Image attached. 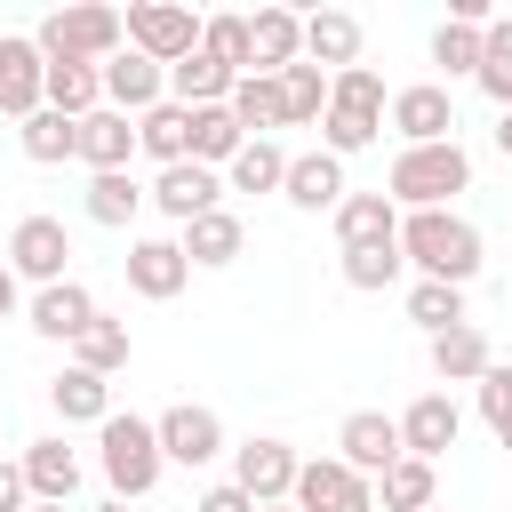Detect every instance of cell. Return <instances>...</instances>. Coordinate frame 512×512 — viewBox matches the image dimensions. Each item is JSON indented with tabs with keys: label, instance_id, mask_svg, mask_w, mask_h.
<instances>
[{
	"label": "cell",
	"instance_id": "obj_4",
	"mask_svg": "<svg viewBox=\"0 0 512 512\" xmlns=\"http://www.w3.org/2000/svg\"><path fill=\"white\" fill-rule=\"evenodd\" d=\"M96 448H104V480H112V496L128 504V496H144L152 480H160V432L144 424V416H104L96 424Z\"/></svg>",
	"mask_w": 512,
	"mask_h": 512
},
{
	"label": "cell",
	"instance_id": "obj_49",
	"mask_svg": "<svg viewBox=\"0 0 512 512\" xmlns=\"http://www.w3.org/2000/svg\"><path fill=\"white\" fill-rule=\"evenodd\" d=\"M264 512H296V504H264Z\"/></svg>",
	"mask_w": 512,
	"mask_h": 512
},
{
	"label": "cell",
	"instance_id": "obj_36",
	"mask_svg": "<svg viewBox=\"0 0 512 512\" xmlns=\"http://www.w3.org/2000/svg\"><path fill=\"white\" fill-rule=\"evenodd\" d=\"M232 120H240V128H256V136H264V128H288V112H280V80L248 72V80L232 88Z\"/></svg>",
	"mask_w": 512,
	"mask_h": 512
},
{
	"label": "cell",
	"instance_id": "obj_23",
	"mask_svg": "<svg viewBox=\"0 0 512 512\" xmlns=\"http://www.w3.org/2000/svg\"><path fill=\"white\" fill-rule=\"evenodd\" d=\"M88 320H96V296H88L80 280H56V288H40V296H32V328H40V336H56V344H72Z\"/></svg>",
	"mask_w": 512,
	"mask_h": 512
},
{
	"label": "cell",
	"instance_id": "obj_47",
	"mask_svg": "<svg viewBox=\"0 0 512 512\" xmlns=\"http://www.w3.org/2000/svg\"><path fill=\"white\" fill-rule=\"evenodd\" d=\"M96 512H128V504H120V496H112V504H96Z\"/></svg>",
	"mask_w": 512,
	"mask_h": 512
},
{
	"label": "cell",
	"instance_id": "obj_24",
	"mask_svg": "<svg viewBox=\"0 0 512 512\" xmlns=\"http://www.w3.org/2000/svg\"><path fill=\"white\" fill-rule=\"evenodd\" d=\"M136 152H152L160 168H176V160H192V112L168 96V104H152L144 120H136Z\"/></svg>",
	"mask_w": 512,
	"mask_h": 512
},
{
	"label": "cell",
	"instance_id": "obj_6",
	"mask_svg": "<svg viewBox=\"0 0 512 512\" xmlns=\"http://www.w3.org/2000/svg\"><path fill=\"white\" fill-rule=\"evenodd\" d=\"M336 448H344V464H352L360 480H368V472L384 480V472L408 456V448H400V416H384V408H352L344 432H336Z\"/></svg>",
	"mask_w": 512,
	"mask_h": 512
},
{
	"label": "cell",
	"instance_id": "obj_28",
	"mask_svg": "<svg viewBox=\"0 0 512 512\" xmlns=\"http://www.w3.org/2000/svg\"><path fill=\"white\" fill-rule=\"evenodd\" d=\"M240 240H248V232H240V216H232V208H208V216H192V224H184V240H176V248H184L192 264H208V272H216V264H232V256H240Z\"/></svg>",
	"mask_w": 512,
	"mask_h": 512
},
{
	"label": "cell",
	"instance_id": "obj_7",
	"mask_svg": "<svg viewBox=\"0 0 512 512\" xmlns=\"http://www.w3.org/2000/svg\"><path fill=\"white\" fill-rule=\"evenodd\" d=\"M288 64H304V16H296V8H256V16H248V72L280 80ZM248 72H240V80H248Z\"/></svg>",
	"mask_w": 512,
	"mask_h": 512
},
{
	"label": "cell",
	"instance_id": "obj_22",
	"mask_svg": "<svg viewBox=\"0 0 512 512\" xmlns=\"http://www.w3.org/2000/svg\"><path fill=\"white\" fill-rule=\"evenodd\" d=\"M128 152H136V120L112 112V104H96V112L80 120V160H88L96 176H112V168H128Z\"/></svg>",
	"mask_w": 512,
	"mask_h": 512
},
{
	"label": "cell",
	"instance_id": "obj_50",
	"mask_svg": "<svg viewBox=\"0 0 512 512\" xmlns=\"http://www.w3.org/2000/svg\"><path fill=\"white\" fill-rule=\"evenodd\" d=\"M40 512H64V504H40Z\"/></svg>",
	"mask_w": 512,
	"mask_h": 512
},
{
	"label": "cell",
	"instance_id": "obj_31",
	"mask_svg": "<svg viewBox=\"0 0 512 512\" xmlns=\"http://www.w3.org/2000/svg\"><path fill=\"white\" fill-rule=\"evenodd\" d=\"M144 200H152V192H144L128 168H112V176H88V200H80V208H88V224H112V232H120Z\"/></svg>",
	"mask_w": 512,
	"mask_h": 512
},
{
	"label": "cell",
	"instance_id": "obj_14",
	"mask_svg": "<svg viewBox=\"0 0 512 512\" xmlns=\"http://www.w3.org/2000/svg\"><path fill=\"white\" fill-rule=\"evenodd\" d=\"M456 432H464V416H456V400H448V392H416V400H408V416H400V448H408V456H424V464H432V456H448V448H456Z\"/></svg>",
	"mask_w": 512,
	"mask_h": 512
},
{
	"label": "cell",
	"instance_id": "obj_26",
	"mask_svg": "<svg viewBox=\"0 0 512 512\" xmlns=\"http://www.w3.org/2000/svg\"><path fill=\"white\" fill-rule=\"evenodd\" d=\"M24 488H32L40 504H64V496L80 488V456H72L64 440H32V448H24Z\"/></svg>",
	"mask_w": 512,
	"mask_h": 512
},
{
	"label": "cell",
	"instance_id": "obj_45",
	"mask_svg": "<svg viewBox=\"0 0 512 512\" xmlns=\"http://www.w3.org/2000/svg\"><path fill=\"white\" fill-rule=\"evenodd\" d=\"M8 312H16V272L0 264V320H8Z\"/></svg>",
	"mask_w": 512,
	"mask_h": 512
},
{
	"label": "cell",
	"instance_id": "obj_11",
	"mask_svg": "<svg viewBox=\"0 0 512 512\" xmlns=\"http://www.w3.org/2000/svg\"><path fill=\"white\" fill-rule=\"evenodd\" d=\"M48 104V56H40V40H0V112H16V120H32Z\"/></svg>",
	"mask_w": 512,
	"mask_h": 512
},
{
	"label": "cell",
	"instance_id": "obj_39",
	"mask_svg": "<svg viewBox=\"0 0 512 512\" xmlns=\"http://www.w3.org/2000/svg\"><path fill=\"white\" fill-rule=\"evenodd\" d=\"M480 88L496 96V112H512V16L488 24V56H480Z\"/></svg>",
	"mask_w": 512,
	"mask_h": 512
},
{
	"label": "cell",
	"instance_id": "obj_15",
	"mask_svg": "<svg viewBox=\"0 0 512 512\" xmlns=\"http://www.w3.org/2000/svg\"><path fill=\"white\" fill-rule=\"evenodd\" d=\"M152 432H160V456H168V464H208V456H224L216 408H192V400H184V408H168Z\"/></svg>",
	"mask_w": 512,
	"mask_h": 512
},
{
	"label": "cell",
	"instance_id": "obj_44",
	"mask_svg": "<svg viewBox=\"0 0 512 512\" xmlns=\"http://www.w3.org/2000/svg\"><path fill=\"white\" fill-rule=\"evenodd\" d=\"M24 496H32L24 488V464H0V512H24Z\"/></svg>",
	"mask_w": 512,
	"mask_h": 512
},
{
	"label": "cell",
	"instance_id": "obj_37",
	"mask_svg": "<svg viewBox=\"0 0 512 512\" xmlns=\"http://www.w3.org/2000/svg\"><path fill=\"white\" fill-rule=\"evenodd\" d=\"M384 512H432V464L424 456H400L384 472Z\"/></svg>",
	"mask_w": 512,
	"mask_h": 512
},
{
	"label": "cell",
	"instance_id": "obj_34",
	"mask_svg": "<svg viewBox=\"0 0 512 512\" xmlns=\"http://www.w3.org/2000/svg\"><path fill=\"white\" fill-rule=\"evenodd\" d=\"M408 320L432 328V336L464 328V288H448V280H416V288H408Z\"/></svg>",
	"mask_w": 512,
	"mask_h": 512
},
{
	"label": "cell",
	"instance_id": "obj_9",
	"mask_svg": "<svg viewBox=\"0 0 512 512\" xmlns=\"http://www.w3.org/2000/svg\"><path fill=\"white\" fill-rule=\"evenodd\" d=\"M296 448L288 440H240L232 448V480L256 496V504H280V496H296Z\"/></svg>",
	"mask_w": 512,
	"mask_h": 512
},
{
	"label": "cell",
	"instance_id": "obj_38",
	"mask_svg": "<svg viewBox=\"0 0 512 512\" xmlns=\"http://www.w3.org/2000/svg\"><path fill=\"white\" fill-rule=\"evenodd\" d=\"M480 56H488V32H480V24H440V32H432V64L480 80Z\"/></svg>",
	"mask_w": 512,
	"mask_h": 512
},
{
	"label": "cell",
	"instance_id": "obj_16",
	"mask_svg": "<svg viewBox=\"0 0 512 512\" xmlns=\"http://www.w3.org/2000/svg\"><path fill=\"white\" fill-rule=\"evenodd\" d=\"M304 64H320L328 80H336V72H352V64H360V16H344V8L304 16Z\"/></svg>",
	"mask_w": 512,
	"mask_h": 512
},
{
	"label": "cell",
	"instance_id": "obj_21",
	"mask_svg": "<svg viewBox=\"0 0 512 512\" xmlns=\"http://www.w3.org/2000/svg\"><path fill=\"white\" fill-rule=\"evenodd\" d=\"M168 88H176V104H184V112H200V104H232L240 72H232V64H216L208 48H192L184 64H168Z\"/></svg>",
	"mask_w": 512,
	"mask_h": 512
},
{
	"label": "cell",
	"instance_id": "obj_18",
	"mask_svg": "<svg viewBox=\"0 0 512 512\" xmlns=\"http://www.w3.org/2000/svg\"><path fill=\"white\" fill-rule=\"evenodd\" d=\"M184 280H192V256H184L176 240H136V248H128V288H136V296L168 304Z\"/></svg>",
	"mask_w": 512,
	"mask_h": 512
},
{
	"label": "cell",
	"instance_id": "obj_30",
	"mask_svg": "<svg viewBox=\"0 0 512 512\" xmlns=\"http://www.w3.org/2000/svg\"><path fill=\"white\" fill-rule=\"evenodd\" d=\"M48 400H56L64 424H104V416H112V384L88 376V368H64V376L48 384Z\"/></svg>",
	"mask_w": 512,
	"mask_h": 512
},
{
	"label": "cell",
	"instance_id": "obj_10",
	"mask_svg": "<svg viewBox=\"0 0 512 512\" xmlns=\"http://www.w3.org/2000/svg\"><path fill=\"white\" fill-rule=\"evenodd\" d=\"M296 512H376V496L344 456H320L296 472Z\"/></svg>",
	"mask_w": 512,
	"mask_h": 512
},
{
	"label": "cell",
	"instance_id": "obj_25",
	"mask_svg": "<svg viewBox=\"0 0 512 512\" xmlns=\"http://www.w3.org/2000/svg\"><path fill=\"white\" fill-rule=\"evenodd\" d=\"M496 360H488V336L464 320V328H448V336H432V376L440 384H480Z\"/></svg>",
	"mask_w": 512,
	"mask_h": 512
},
{
	"label": "cell",
	"instance_id": "obj_1",
	"mask_svg": "<svg viewBox=\"0 0 512 512\" xmlns=\"http://www.w3.org/2000/svg\"><path fill=\"white\" fill-rule=\"evenodd\" d=\"M400 256H408L424 280L464 288V280L480 272V232H472L464 216H448V208H416V216L400 224Z\"/></svg>",
	"mask_w": 512,
	"mask_h": 512
},
{
	"label": "cell",
	"instance_id": "obj_29",
	"mask_svg": "<svg viewBox=\"0 0 512 512\" xmlns=\"http://www.w3.org/2000/svg\"><path fill=\"white\" fill-rule=\"evenodd\" d=\"M240 144H248V128L232 120V104H200V112H192V160H200V168H216V160L232 168Z\"/></svg>",
	"mask_w": 512,
	"mask_h": 512
},
{
	"label": "cell",
	"instance_id": "obj_19",
	"mask_svg": "<svg viewBox=\"0 0 512 512\" xmlns=\"http://www.w3.org/2000/svg\"><path fill=\"white\" fill-rule=\"evenodd\" d=\"M280 192H288L296 208H312V216H320V208H344V160H336L328 144H320V152H296Z\"/></svg>",
	"mask_w": 512,
	"mask_h": 512
},
{
	"label": "cell",
	"instance_id": "obj_8",
	"mask_svg": "<svg viewBox=\"0 0 512 512\" xmlns=\"http://www.w3.org/2000/svg\"><path fill=\"white\" fill-rule=\"evenodd\" d=\"M64 256H72V240H64L56 216H24V224L8 232V272H16V280L56 288V280H64Z\"/></svg>",
	"mask_w": 512,
	"mask_h": 512
},
{
	"label": "cell",
	"instance_id": "obj_2",
	"mask_svg": "<svg viewBox=\"0 0 512 512\" xmlns=\"http://www.w3.org/2000/svg\"><path fill=\"white\" fill-rule=\"evenodd\" d=\"M40 56L48 64H112L120 56V40H128V16L120 8H104V0H72V8H56V16H40Z\"/></svg>",
	"mask_w": 512,
	"mask_h": 512
},
{
	"label": "cell",
	"instance_id": "obj_51",
	"mask_svg": "<svg viewBox=\"0 0 512 512\" xmlns=\"http://www.w3.org/2000/svg\"><path fill=\"white\" fill-rule=\"evenodd\" d=\"M432 512H440V504H432Z\"/></svg>",
	"mask_w": 512,
	"mask_h": 512
},
{
	"label": "cell",
	"instance_id": "obj_40",
	"mask_svg": "<svg viewBox=\"0 0 512 512\" xmlns=\"http://www.w3.org/2000/svg\"><path fill=\"white\" fill-rule=\"evenodd\" d=\"M400 264H408L400 240H384V248H344V280H352V288H392Z\"/></svg>",
	"mask_w": 512,
	"mask_h": 512
},
{
	"label": "cell",
	"instance_id": "obj_20",
	"mask_svg": "<svg viewBox=\"0 0 512 512\" xmlns=\"http://www.w3.org/2000/svg\"><path fill=\"white\" fill-rule=\"evenodd\" d=\"M336 240H344V248H384V240H400V208H392V192H344V208H336Z\"/></svg>",
	"mask_w": 512,
	"mask_h": 512
},
{
	"label": "cell",
	"instance_id": "obj_35",
	"mask_svg": "<svg viewBox=\"0 0 512 512\" xmlns=\"http://www.w3.org/2000/svg\"><path fill=\"white\" fill-rule=\"evenodd\" d=\"M280 112H288V128L296 120H320L328 112V72L320 64H288L280 72Z\"/></svg>",
	"mask_w": 512,
	"mask_h": 512
},
{
	"label": "cell",
	"instance_id": "obj_5",
	"mask_svg": "<svg viewBox=\"0 0 512 512\" xmlns=\"http://www.w3.org/2000/svg\"><path fill=\"white\" fill-rule=\"evenodd\" d=\"M128 48L152 56V64H184V56L200 48V16L176 8V0H136V8H128Z\"/></svg>",
	"mask_w": 512,
	"mask_h": 512
},
{
	"label": "cell",
	"instance_id": "obj_33",
	"mask_svg": "<svg viewBox=\"0 0 512 512\" xmlns=\"http://www.w3.org/2000/svg\"><path fill=\"white\" fill-rule=\"evenodd\" d=\"M280 184H288V152L272 136H248L232 160V192H280Z\"/></svg>",
	"mask_w": 512,
	"mask_h": 512
},
{
	"label": "cell",
	"instance_id": "obj_3",
	"mask_svg": "<svg viewBox=\"0 0 512 512\" xmlns=\"http://www.w3.org/2000/svg\"><path fill=\"white\" fill-rule=\"evenodd\" d=\"M392 208H440V200H456L464 184H472V160H464V144H408L400 160H392Z\"/></svg>",
	"mask_w": 512,
	"mask_h": 512
},
{
	"label": "cell",
	"instance_id": "obj_32",
	"mask_svg": "<svg viewBox=\"0 0 512 512\" xmlns=\"http://www.w3.org/2000/svg\"><path fill=\"white\" fill-rule=\"evenodd\" d=\"M72 368H88V376H112V368H128V328L96 312V320L72 336Z\"/></svg>",
	"mask_w": 512,
	"mask_h": 512
},
{
	"label": "cell",
	"instance_id": "obj_27",
	"mask_svg": "<svg viewBox=\"0 0 512 512\" xmlns=\"http://www.w3.org/2000/svg\"><path fill=\"white\" fill-rule=\"evenodd\" d=\"M16 144H24V160H40V168H56V160H80V120H64V112H32V120H16Z\"/></svg>",
	"mask_w": 512,
	"mask_h": 512
},
{
	"label": "cell",
	"instance_id": "obj_46",
	"mask_svg": "<svg viewBox=\"0 0 512 512\" xmlns=\"http://www.w3.org/2000/svg\"><path fill=\"white\" fill-rule=\"evenodd\" d=\"M496 152H504V160H512V112H504V120H496Z\"/></svg>",
	"mask_w": 512,
	"mask_h": 512
},
{
	"label": "cell",
	"instance_id": "obj_13",
	"mask_svg": "<svg viewBox=\"0 0 512 512\" xmlns=\"http://www.w3.org/2000/svg\"><path fill=\"white\" fill-rule=\"evenodd\" d=\"M392 128H400L408 144H456V104H448V88H432V80L400 88V96H392Z\"/></svg>",
	"mask_w": 512,
	"mask_h": 512
},
{
	"label": "cell",
	"instance_id": "obj_12",
	"mask_svg": "<svg viewBox=\"0 0 512 512\" xmlns=\"http://www.w3.org/2000/svg\"><path fill=\"white\" fill-rule=\"evenodd\" d=\"M160 88H168V64H152V56H136V48H120V56L104 64V104L128 112V120H144L152 104H168Z\"/></svg>",
	"mask_w": 512,
	"mask_h": 512
},
{
	"label": "cell",
	"instance_id": "obj_42",
	"mask_svg": "<svg viewBox=\"0 0 512 512\" xmlns=\"http://www.w3.org/2000/svg\"><path fill=\"white\" fill-rule=\"evenodd\" d=\"M480 416H488L496 432L512 424V368H488V376H480Z\"/></svg>",
	"mask_w": 512,
	"mask_h": 512
},
{
	"label": "cell",
	"instance_id": "obj_48",
	"mask_svg": "<svg viewBox=\"0 0 512 512\" xmlns=\"http://www.w3.org/2000/svg\"><path fill=\"white\" fill-rule=\"evenodd\" d=\"M496 440H504V448H512V424H504V432H496Z\"/></svg>",
	"mask_w": 512,
	"mask_h": 512
},
{
	"label": "cell",
	"instance_id": "obj_41",
	"mask_svg": "<svg viewBox=\"0 0 512 512\" xmlns=\"http://www.w3.org/2000/svg\"><path fill=\"white\" fill-rule=\"evenodd\" d=\"M200 48L232 72H248V16H200Z\"/></svg>",
	"mask_w": 512,
	"mask_h": 512
},
{
	"label": "cell",
	"instance_id": "obj_43",
	"mask_svg": "<svg viewBox=\"0 0 512 512\" xmlns=\"http://www.w3.org/2000/svg\"><path fill=\"white\" fill-rule=\"evenodd\" d=\"M192 512H264V504H256V496H248L240 480H224V488H208V496H200Z\"/></svg>",
	"mask_w": 512,
	"mask_h": 512
},
{
	"label": "cell",
	"instance_id": "obj_17",
	"mask_svg": "<svg viewBox=\"0 0 512 512\" xmlns=\"http://www.w3.org/2000/svg\"><path fill=\"white\" fill-rule=\"evenodd\" d=\"M216 168H200V160H176V168H160V184H152V208L160 216H176V224H192V216H208L216 208Z\"/></svg>",
	"mask_w": 512,
	"mask_h": 512
}]
</instances>
